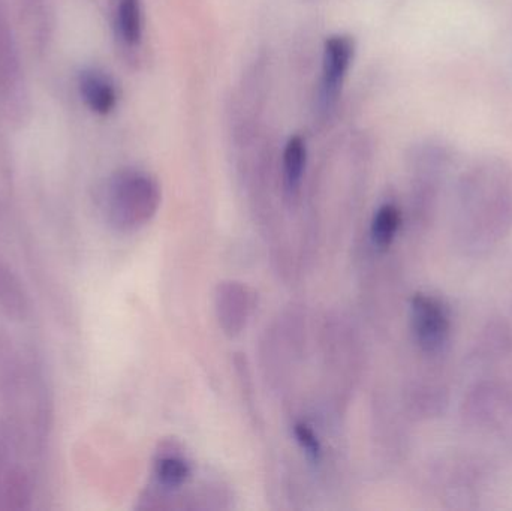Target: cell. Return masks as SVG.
Returning <instances> with one entry per match:
<instances>
[{"instance_id": "cell-8", "label": "cell", "mask_w": 512, "mask_h": 511, "mask_svg": "<svg viewBox=\"0 0 512 511\" xmlns=\"http://www.w3.org/2000/svg\"><path fill=\"white\" fill-rule=\"evenodd\" d=\"M0 311L9 320L26 321L30 315V299L26 287L15 270L0 258Z\"/></svg>"}, {"instance_id": "cell-7", "label": "cell", "mask_w": 512, "mask_h": 511, "mask_svg": "<svg viewBox=\"0 0 512 511\" xmlns=\"http://www.w3.org/2000/svg\"><path fill=\"white\" fill-rule=\"evenodd\" d=\"M114 36L126 53H137L143 44L144 15L141 0H113Z\"/></svg>"}, {"instance_id": "cell-13", "label": "cell", "mask_w": 512, "mask_h": 511, "mask_svg": "<svg viewBox=\"0 0 512 511\" xmlns=\"http://www.w3.org/2000/svg\"><path fill=\"white\" fill-rule=\"evenodd\" d=\"M294 435L301 449L306 453L310 461L318 462L321 459V444L316 438L315 432L306 423H297L294 426Z\"/></svg>"}, {"instance_id": "cell-1", "label": "cell", "mask_w": 512, "mask_h": 511, "mask_svg": "<svg viewBox=\"0 0 512 511\" xmlns=\"http://www.w3.org/2000/svg\"><path fill=\"white\" fill-rule=\"evenodd\" d=\"M463 225L487 230V240L501 237L512 225V167L504 159L477 162L459 186Z\"/></svg>"}, {"instance_id": "cell-9", "label": "cell", "mask_w": 512, "mask_h": 511, "mask_svg": "<svg viewBox=\"0 0 512 511\" xmlns=\"http://www.w3.org/2000/svg\"><path fill=\"white\" fill-rule=\"evenodd\" d=\"M33 482L29 471L21 465H12L6 470L0 489V509L26 511L32 507Z\"/></svg>"}, {"instance_id": "cell-3", "label": "cell", "mask_w": 512, "mask_h": 511, "mask_svg": "<svg viewBox=\"0 0 512 511\" xmlns=\"http://www.w3.org/2000/svg\"><path fill=\"white\" fill-rule=\"evenodd\" d=\"M0 98L9 117L21 120L27 111V92L24 83L20 51L12 32L8 15L0 0Z\"/></svg>"}, {"instance_id": "cell-11", "label": "cell", "mask_w": 512, "mask_h": 511, "mask_svg": "<svg viewBox=\"0 0 512 511\" xmlns=\"http://www.w3.org/2000/svg\"><path fill=\"white\" fill-rule=\"evenodd\" d=\"M402 224L400 210L394 204H384L376 210L372 221V240L378 249H388L396 239Z\"/></svg>"}, {"instance_id": "cell-2", "label": "cell", "mask_w": 512, "mask_h": 511, "mask_svg": "<svg viewBox=\"0 0 512 511\" xmlns=\"http://www.w3.org/2000/svg\"><path fill=\"white\" fill-rule=\"evenodd\" d=\"M159 188L155 179L140 170L117 171L107 188V213L120 228L143 224L155 213Z\"/></svg>"}, {"instance_id": "cell-4", "label": "cell", "mask_w": 512, "mask_h": 511, "mask_svg": "<svg viewBox=\"0 0 512 511\" xmlns=\"http://www.w3.org/2000/svg\"><path fill=\"white\" fill-rule=\"evenodd\" d=\"M411 324L415 342L424 353L439 354L450 342V311L438 297L415 294L411 300Z\"/></svg>"}, {"instance_id": "cell-14", "label": "cell", "mask_w": 512, "mask_h": 511, "mask_svg": "<svg viewBox=\"0 0 512 511\" xmlns=\"http://www.w3.org/2000/svg\"><path fill=\"white\" fill-rule=\"evenodd\" d=\"M8 446H6V438L0 441V489H2L3 477L8 470Z\"/></svg>"}, {"instance_id": "cell-15", "label": "cell", "mask_w": 512, "mask_h": 511, "mask_svg": "<svg viewBox=\"0 0 512 511\" xmlns=\"http://www.w3.org/2000/svg\"><path fill=\"white\" fill-rule=\"evenodd\" d=\"M24 2L27 3V5H35V3H38L39 0H24Z\"/></svg>"}, {"instance_id": "cell-12", "label": "cell", "mask_w": 512, "mask_h": 511, "mask_svg": "<svg viewBox=\"0 0 512 511\" xmlns=\"http://www.w3.org/2000/svg\"><path fill=\"white\" fill-rule=\"evenodd\" d=\"M189 474L191 471H189L188 464L174 456H165L156 464V476H158L159 483L168 489L180 488L188 480Z\"/></svg>"}, {"instance_id": "cell-5", "label": "cell", "mask_w": 512, "mask_h": 511, "mask_svg": "<svg viewBox=\"0 0 512 511\" xmlns=\"http://www.w3.org/2000/svg\"><path fill=\"white\" fill-rule=\"evenodd\" d=\"M354 53L355 44L351 36L333 35L325 41L319 84V110L324 116H330L336 108Z\"/></svg>"}, {"instance_id": "cell-6", "label": "cell", "mask_w": 512, "mask_h": 511, "mask_svg": "<svg viewBox=\"0 0 512 511\" xmlns=\"http://www.w3.org/2000/svg\"><path fill=\"white\" fill-rule=\"evenodd\" d=\"M78 90L81 99L92 113L108 116L113 113L119 101L116 84L110 75L98 68H86L78 75Z\"/></svg>"}, {"instance_id": "cell-10", "label": "cell", "mask_w": 512, "mask_h": 511, "mask_svg": "<svg viewBox=\"0 0 512 511\" xmlns=\"http://www.w3.org/2000/svg\"><path fill=\"white\" fill-rule=\"evenodd\" d=\"M306 141L300 135L289 138L283 149V183L289 197H295L300 191L301 180L306 170Z\"/></svg>"}]
</instances>
